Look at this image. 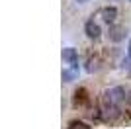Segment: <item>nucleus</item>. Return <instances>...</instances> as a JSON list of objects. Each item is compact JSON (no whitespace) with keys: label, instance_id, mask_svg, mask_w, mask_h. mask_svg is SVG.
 I'll return each mask as SVG.
<instances>
[{"label":"nucleus","instance_id":"obj_1","mask_svg":"<svg viewBox=\"0 0 131 129\" xmlns=\"http://www.w3.org/2000/svg\"><path fill=\"white\" fill-rule=\"evenodd\" d=\"M106 100H108V106H117L125 100V90L121 86H115V88L106 92Z\"/></svg>","mask_w":131,"mask_h":129},{"label":"nucleus","instance_id":"obj_2","mask_svg":"<svg viewBox=\"0 0 131 129\" xmlns=\"http://www.w3.org/2000/svg\"><path fill=\"white\" fill-rule=\"evenodd\" d=\"M84 31H86V35L90 39H100V26L96 24L94 20H90V22H86V26H84Z\"/></svg>","mask_w":131,"mask_h":129},{"label":"nucleus","instance_id":"obj_3","mask_svg":"<svg viewBox=\"0 0 131 129\" xmlns=\"http://www.w3.org/2000/svg\"><path fill=\"white\" fill-rule=\"evenodd\" d=\"M102 18H104L108 24H114L115 18H117V10H115L114 6H110V8H104V10H102Z\"/></svg>","mask_w":131,"mask_h":129},{"label":"nucleus","instance_id":"obj_4","mask_svg":"<svg viewBox=\"0 0 131 129\" xmlns=\"http://www.w3.org/2000/svg\"><path fill=\"white\" fill-rule=\"evenodd\" d=\"M78 59V55H77V49H72V47H67L63 49V61H67V63H77Z\"/></svg>","mask_w":131,"mask_h":129},{"label":"nucleus","instance_id":"obj_5","mask_svg":"<svg viewBox=\"0 0 131 129\" xmlns=\"http://www.w3.org/2000/svg\"><path fill=\"white\" fill-rule=\"evenodd\" d=\"M110 37L114 39V41H119V39L123 37V27H119V26H112V27H110Z\"/></svg>","mask_w":131,"mask_h":129},{"label":"nucleus","instance_id":"obj_6","mask_svg":"<svg viewBox=\"0 0 131 129\" xmlns=\"http://www.w3.org/2000/svg\"><path fill=\"white\" fill-rule=\"evenodd\" d=\"M77 72H78V69H67V70H63V80L65 82H71V80H74L77 78Z\"/></svg>","mask_w":131,"mask_h":129},{"label":"nucleus","instance_id":"obj_7","mask_svg":"<svg viewBox=\"0 0 131 129\" xmlns=\"http://www.w3.org/2000/svg\"><path fill=\"white\" fill-rule=\"evenodd\" d=\"M74 102L77 104H84L86 102V90H84V88H80V90H77V94H74Z\"/></svg>","mask_w":131,"mask_h":129},{"label":"nucleus","instance_id":"obj_8","mask_svg":"<svg viewBox=\"0 0 131 129\" xmlns=\"http://www.w3.org/2000/svg\"><path fill=\"white\" fill-rule=\"evenodd\" d=\"M69 129H88V125L82 123V121H72V123L69 125Z\"/></svg>","mask_w":131,"mask_h":129},{"label":"nucleus","instance_id":"obj_9","mask_svg":"<svg viewBox=\"0 0 131 129\" xmlns=\"http://www.w3.org/2000/svg\"><path fill=\"white\" fill-rule=\"evenodd\" d=\"M77 2H80V4H84V2H88V0H77Z\"/></svg>","mask_w":131,"mask_h":129},{"label":"nucleus","instance_id":"obj_10","mask_svg":"<svg viewBox=\"0 0 131 129\" xmlns=\"http://www.w3.org/2000/svg\"><path fill=\"white\" fill-rule=\"evenodd\" d=\"M129 57H131V41H129Z\"/></svg>","mask_w":131,"mask_h":129},{"label":"nucleus","instance_id":"obj_11","mask_svg":"<svg viewBox=\"0 0 131 129\" xmlns=\"http://www.w3.org/2000/svg\"><path fill=\"white\" fill-rule=\"evenodd\" d=\"M127 100H129V102H131V92H129V96H127Z\"/></svg>","mask_w":131,"mask_h":129},{"label":"nucleus","instance_id":"obj_12","mask_svg":"<svg viewBox=\"0 0 131 129\" xmlns=\"http://www.w3.org/2000/svg\"><path fill=\"white\" fill-rule=\"evenodd\" d=\"M129 2H131V0H129Z\"/></svg>","mask_w":131,"mask_h":129}]
</instances>
